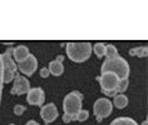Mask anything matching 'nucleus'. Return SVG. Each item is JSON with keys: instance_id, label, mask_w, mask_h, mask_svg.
<instances>
[{"instance_id": "nucleus-1", "label": "nucleus", "mask_w": 148, "mask_h": 125, "mask_svg": "<svg viewBox=\"0 0 148 125\" xmlns=\"http://www.w3.org/2000/svg\"><path fill=\"white\" fill-rule=\"evenodd\" d=\"M82 100L83 95L77 90L65 95L64 100H63V109H64L63 121L64 123H70L73 120H77V115L82 110Z\"/></svg>"}, {"instance_id": "nucleus-2", "label": "nucleus", "mask_w": 148, "mask_h": 125, "mask_svg": "<svg viewBox=\"0 0 148 125\" xmlns=\"http://www.w3.org/2000/svg\"><path fill=\"white\" fill-rule=\"evenodd\" d=\"M101 71L102 74L103 73H113V74H116L118 76L119 80H124V79H128L129 65L124 58L117 55V56H114L112 59H107L103 62Z\"/></svg>"}, {"instance_id": "nucleus-3", "label": "nucleus", "mask_w": 148, "mask_h": 125, "mask_svg": "<svg viewBox=\"0 0 148 125\" xmlns=\"http://www.w3.org/2000/svg\"><path fill=\"white\" fill-rule=\"evenodd\" d=\"M66 55L72 61L83 62L89 59L92 54V44L88 41H70L66 43Z\"/></svg>"}, {"instance_id": "nucleus-4", "label": "nucleus", "mask_w": 148, "mask_h": 125, "mask_svg": "<svg viewBox=\"0 0 148 125\" xmlns=\"http://www.w3.org/2000/svg\"><path fill=\"white\" fill-rule=\"evenodd\" d=\"M13 48L6 49L4 54H1L3 61V83H10L16 75V64L12 58Z\"/></svg>"}, {"instance_id": "nucleus-5", "label": "nucleus", "mask_w": 148, "mask_h": 125, "mask_svg": "<svg viewBox=\"0 0 148 125\" xmlns=\"http://www.w3.org/2000/svg\"><path fill=\"white\" fill-rule=\"evenodd\" d=\"M98 82L101 84L102 93L109 96L117 95V86L119 83V79L113 73H103L101 76H98Z\"/></svg>"}, {"instance_id": "nucleus-6", "label": "nucleus", "mask_w": 148, "mask_h": 125, "mask_svg": "<svg viewBox=\"0 0 148 125\" xmlns=\"http://www.w3.org/2000/svg\"><path fill=\"white\" fill-rule=\"evenodd\" d=\"M112 109H113L112 103L107 98H99L93 105V111L98 121L108 118L110 113H112Z\"/></svg>"}, {"instance_id": "nucleus-7", "label": "nucleus", "mask_w": 148, "mask_h": 125, "mask_svg": "<svg viewBox=\"0 0 148 125\" xmlns=\"http://www.w3.org/2000/svg\"><path fill=\"white\" fill-rule=\"evenodd\" d=\"M30 90V83L27 78L21 75H15L14 76V85L10 90V93L14 94V95H23V94H27L28 91Z\"/></svg>"}, {"instance_id": "nucleus-8", "label": "nucleus", "mask_w": 148, "mask_h": 125, "mask_svg": "<svg viewBox=\"0 0 148 125\" xmlns=\"http://www.w3.org/2000/svg\"><path fill=\"white\" fill-rule=\"evenodd\" d=\"M16 68L19 69L24 75H33L34 71L36 70V68H38V60H36V58L34 55L29 54V56L25 59L24 61L18 62Z\"/></svg>"}, {"instance_id": "nucleus-9", "label": "nucleus", "mask_w": 148, "mask_h": 125, "mask_svg": "<svg viewBox=\"0 0 148 125\" xmlns=\"http://www.w3.org/2000/svg\"><path fill=\"white\" fill-rule=\"evenodd\" d=\"M40 116L45 123H51L58 118V109L53 103H49L47 105H43L40 109Z\"/></svg>"}, {"instance_id": "nucleus-10", "label": "nucleus", "mask_w": 148, "mask_h": 125, "mask_svg": "<svg viewBox=\"0 0 148 125\" xmlns=\"http://www.w3.org/2000/svg\"><path fill=\"white\" fill-rule=\"evenodd\" d=\"M28 103L32 105H43L44 104V91L42 88H33L28 91Z\"/></svg>"}, {"instance_id": "nucleus-11", "label": "nucleus", "mask_w": 148, "mask_h": 125, "mask_svg": "<svg viewBox=\"0 0 148 125\" xmlns=\"http://www.w3.org/2000/svg\"><path fill=\"white\" fill-rule=\"evenodd\" d=\"M63 59H64V56H63V55H59V56L55 59V60L50 61L49 68H48V70H49L50 74H53V75H55V76H59V75L63 74V71H64Z\"/></svg>"}, {"instance_id": "nucleus-12", "label": "nucleus", "mask_w": 148, "mask_h": 125, "mask_svg": "<svg viewBox=\"0 0 148 125\" xmlns=\"http://www.w3.org/2000/svg\"><path fill=\"white\" fill-rule=\"evenodd\" d=\"M14 55V59L18 61V62H21V61H24L25 59H27L29 56V49L27 46H24V45H19V46H16V48H14L13 49V53Z\"/></svg>"}, {"instance_id": "nucleus-13", "label": "nucleus", "mask_w": 148, "mask_h": 125, "mask_svg": "<svg viewBox=\"0 0 148 125\" xmlns=\"http://www.w3.org/2000/svg\"><path fill=\"white\" fill-rule=\"evenodd\" d=\"M129 55L138 58H146L148 55V48L147 46H137L129 50Z\"/></svg>"}, {"instance_id": "nucleus-14", "label": "nucleus", "mask_w": 148, "mask_h": 125, "mask_svg": "<svg viewBox=\"0 0 148 125\" xmlns=\"http://www.w3.org/2000/svg\"><path fill=\"white\" fill-rule=\"evenodd\" d=\"M114 105L117 106L118 109H123L128 105V98L125 96L124 94H117L114 96Z\"/></svg>"}, {"instance_id": "nucleus-15", "label": "nucleus", "mask_w": 148, "mask_h": 125, "mask_svg": "<svg viewBox=\"0 0 148 125\" xmlns=\"http://www.w3.org/2000/svg\"><path fill=\"white\" fill-rule=\"evenodd\" d=\"M110 125H138L136 123L134 119H132V118H117V119H114Z\"/></svg>"}, {"instance_id": "nucleus-16", "label": "nucleus", "mask_w": 148, "mask_h": 125, "mask_svg": "<svg viewBox=\"0 0 148 125\" xmlns=\"http://www.w3.org/2000/svg\"><path fill=\"white\" fill-rule=\"evenodd\" d=\"M92 49H94V53L95 55L101 59L106 55V44L104 43H97L94 44V48H92Z\"/></svg>"}, {"instance_id": "nucleus-17", "label": "nucleus", "mask_w": 148, "mask_h": 125, "mask_svg": "<svg viewBox=\"0 0 148 125\" xmlns=\"http://www.w3.org/2000/svg\"><path fill=\"white\" fill-rule=\"evenodd\" d=\"M118 55V50L114 45H110V44H106V55L104 56L107 59H112L114 56Z\"/></svg>"}, {"instance_id": "nucleus-18", "label": "nucleus", "mask_w": 148, "mask_h": 125, "mask_svg": "<svg viewBox=\"0 0 148 125\" xmlns=\"http://www.w3.org/2000/svg\"><path fill=\"white\" fill-rule=\"evenodd\" d=\"M128 79H124V80H119V83H118V86H117V93L118 94H123L125 90H127L128 88Z\"/></svg>"}, {"instance_id": "nucleus-19", "label": "nucleus", "mask_w": 148, "mask_h": 125, "mask_svg": "<svg viewBox=\"0 0 148 125\" xmlns=\"http://www.w3.org/2000/svg\"><path fill=\"white\" fill-rule=\"evenodd\" d=\"M88 116H89V111L88 110H80V111L78 113V115H77V120L78 121H84L88 119Z\"/></svg>"}, {"instance_id": "nucleus-20", "label": "nucleus", "mask_w": 148, "mask_h": 125, "mask_svg": "<svg viewBox=\"0 0 148 125\" xmlns=\"http://www.w3.org/2000/svg\"><path fill=\"white\" fill-rule=\"evenodd\" d=\"M25 110H27V108H25L24 105L18 104V105L14 106V114H15V115H21V114H23Z\"/></svg>"}, {"instance_id": "nucleus-21", "label": "nucleus", "mask_w": 148, "mask_h": 125, "mask_svg": "<svg viewBox=\"0 0 148 125\" xmlns=\"http://www.w3.org/2000/svg\"><path fill=\"white\" fill-rule=\"evenodd\" d=\"M3 61H1V54H0V100H1V90H3Z\"/></svg>"}, {"instance_id": "nucleus-22", "label": "nucleus", "mask_w": 148, "mask_h": 125, "mask_svg": "<svg viewBox=\"0 0 148 125\" xmlns=\"http://www.w3.org/2000/svg\"><path fill=\"white\" fill-rule=\"evenodd\" d=\"M49 70H48V68H43L42 70H40V76H42V78H48V76H49Z\"/></svg>"}, {"instance_id": "nucleus-23", "label": "nucleus", "mask_w": 148, "mask_h": 125, "mask_svg": "<svg viewBox=\"0 0 148 125\" xmlns=\"http://www.w3.org/2000/svg\"><path fill=\"white\" fill-rule=\"evenodd\" d=\"M27 125H39V123H36V121H34V120H29L27 123Z\"/></svg>"}, {"instance_id": "nucleus-24", "label": "nucleus", "mask_w": 148, "mask_h": 125, "mask_svg": "<svg viewBox=\"0 0 148 125\" xmlns=\"http://www.w3.org/2000/svg\"><path fill=\"white\" fill-rule=\"evenodd\" d=\"M142 125H147V120H146V121H143V123H142Z\"/></svg>"}, {"instance_id": "nucleus-25", "label": "nucleus", "mask_w": 148, "mask_h": 125, "mask_svg": "<svg viewBox=\"0 0 148 125\" xmlns=\"http://www.w3.org/2000/svg\"><path fill=\"white\" fill-rule=\"evenodd\" d=\"M12 125H14V124H12Z\"/></svg>"}]
</instances>
